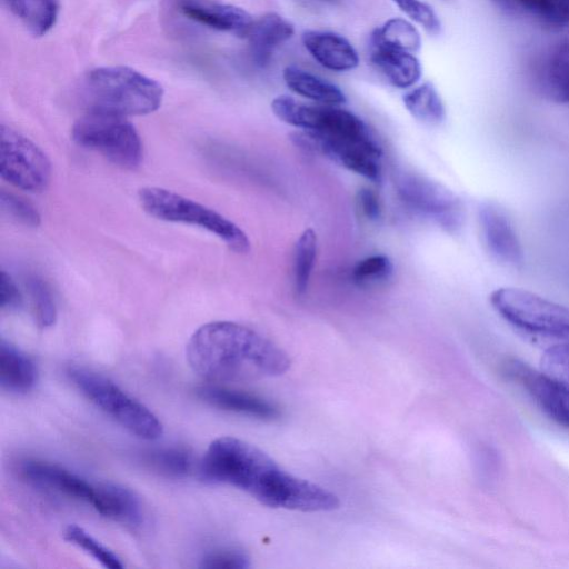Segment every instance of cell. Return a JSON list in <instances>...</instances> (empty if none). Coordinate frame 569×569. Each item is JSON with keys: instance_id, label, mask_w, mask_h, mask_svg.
Returning <instances> with one entry per match:
<instances>
[{"instance_id": "obj_1", "label": "cell", "mask_w": 569, "mask_h": 569, "mask_svg": "<svg viewBox=\"0 0 569 569\" xmlns=\"http://www.w3.org/2000/svg\"><path fill=\"white\" fill-rule=\"evenodd\" d=\"M200 473L210 482L236 487L270 508L326 512L340 505L330 490L293 476L263 450L236 437H220L209 445Z\"/></svg>"}, {"instance_id": "obj_36", "label": "cell", "mask_w": 569, "mask_h": 569, "mask_svg": "<svg viewBox=\"0 0 569 569\" xmlns=\"http://www.w3.org/2000/svg\"><path fill=\"white\" fill-rule=\"evenodd\" d=\"M357 202L361 212L370 220L380 217L381 208L377 194L370 189L363 188L358 191Z\"/></svg>"}, {"instance_id": "obj_38", "label": "cell", "mask_w": 569, "mask_h": 569, "mask_svg": "<svg viewBox=\"0 0 569 569\" xmlns=\"http://www.w3.org/2000/svg\"><path fill=\"white\" fill-rule=\"evenodd\" d=\"M7 8L16 17L22 19L23 17V1L22 0H2Z\"/></svg>"}, {"instance_id": "obj_21", "label": "cell", "mask_w": 569, "mask_h": 569, "mask_svg": "<svg viewBox=\"0 0 569 569\" xmlns=\"http://www.w3.org/2000/svg\"><path fill=\"white\" fill-rule=\"evenodd\" d=\"M37 380L33 361L16 346L1 340L0 343V385L11 392H26Z\"/></svg>"}, {"instance_id": "obj_17", "label": "cell", "mask_w": 569, "mask_h": 569, "mask_svg": "<svg viewBox=\"0 0 569 569\" xmlns=\"http://www.w3.org/2000/svg\"><path fill=\"white\" fill-rule=\"evenodd\" d=\"M293 26L278 13H267L253 20L246 37L252 61L264 67L274 50L292 37Z\"/></svg>"}, {"instance_id": "obj_18", "label": "cell", "mask_w": 569, "mask_h": 569, "mask_svg": "<svg viewBox=\"0 0 569 569\" xmlns=\"http://www.w3.org/2000/svg\"><path fill=\"white\" fill-rule=\"evenodd\" d=\"M370 61L385 79L397 88L413 86L421 76V66L413 53L370 41Z\"/></svg>"}, {"instance_id": "obj_7", "label": "cell", "mask_w": 569, "mask_h": 569, "mask_svg": "<svg viewBox=\"0 0 569 569\" xmlns=\"http://www.w3.org/2000/svg\"><path fill=\"white\" fill-rule=\"evenodd\" d=\"M490 303L507 322L522 331L569 341V308L562 305L513 287L493 290Z\"/></svg>"}, {"instance_id": "obj_26", "label": "cell", "mask_w": 569, "mask_h": 569, "mask_svg": "<svg viewBox=\"0 0 569 569\" xmlns=\"http://www.w3.org/2000/svg\"><path fill=\"white\" fill-rule=\"evenodd\" d=\"M64 539L83 550L103 567L109 569H121V559L111 549L98 541L93 536L77 525H69L63 532Z\"/></svg>"}, {"instance_id": "obj_28", "label": "cell", "mask_w": 569, "mask_h": 569, "mask_svg": "<svg viewBox=\"0 0 569 569\" xmlns=\"http://www.w3.org/2000/svg\"><path fill=\"white\" fill-rule=\"evenodd\" d=\"M146 459L154 470L171 477L186 476L192 466L191 455L186 449L177 447L153 450Z\"/></svg>"}, {"instance_id": "obj_30", "label": "cell", "mask_w": 569, "mask_h": 569, "mask_svg": "<svg viewBox=\"0 0 569 569\" xmlns=\"http://www.w3.org/2000/svg\"><path fill=\"white\" fill-rule=\"evenodd\" d=\"M1 210L12 220L30 228H36L41 222V216L37 208L24 198L12 192H0Z\"/></svg>"}, {"instance_id": "obj_22", "label": "cell", "mask_w": 569, "mask_h": 569, "mask_svg": "<svg viewBox=\"0 0 569 569\" xmlns=\"http://www.w3.org/2000/svg\"><path fill=\"white\" fill-rule=\"evenodd\" d=\"M283 80L292 92L315 102L327 106L346 102V96L339 87L296 66L283 70Z\"/></svg>"}, {"instance_id": "obj_14", "label": "cell", "mask_w": 569, "mask_h": 569, "mask_svg": "<svg viewBox=\"0 0 569 569\" xmlns=\"http://www.w3.org/2000/svg\"><path fill=\"white\" fill-rule=\"evenodd\" d=\"M197 395L212 407L260 420H274L281 415L277 406L261 397L216 383L199 387Z\"/></svg>"}, {"instance_id": "obj_32", "label": "cell", "mask_w": 569, "mask_h": 569, "mask_svg": "<svg viewBox=\"0 0 569 569\" xmlns=\"http://www.w3.org/2000/svg\"><path fill=\"white\" fill-rule=\"evenodd\" d=\"M392 272V263L387 256L373 254L359 261L352 270V277L358 283H369L383 280Z\"/></svg>"}, {"instance_id": "obj_37", "label": "cell", "mask_w": 569, "mask_h": 569, "mask_svg": "<svg viewBox=\"0 0 569 569\" xmlns=\"http://www.w3.org/2000/svg\"><path fill=\"white\" fill-rule=\"evenodd\" d=\"M493 4L508 16H519L523 13L517 0H491Z\"/></svg>"}, {"instance_id": "obj_27", "label": "cell", "mask_w": 569, "mask_h": 569, "mask_svg": "<svg viewBox=\"0 0 569 569\" xmlns=\"http://www.w3.org/2000/svg\"><path fill=\"white\" fill-rule=\"evenodd\" d=\"M22 21L28 30L37 37L44 36L56 24L58 18L57 0H22Z\"/></svg>"}, {"instance_id": "obj_16", "label": "cell", "mask_w": 569, "mask_h": 569, "mask_svg": "<svg viewBox=\"0 0 569 569\" xmlns=\"http://www.w3.org/2000/svg\"><path fill=\"white\" fill-rule=\"evenodd\" d=\"M180 10L199 24L240 37H246L253 21L246 10L231 4L184 1Z\"/></svg>"}, {"instance_id": "obj_3", "label": "cell", "mask_w": 569, "mask_h": 569, "mask_svg": "<svg viewBox=\"0 0 569 569\" xmlns=\"http://www.w3.org/2000/svg\"><path fill=\"white\" fill-rule=\"evenodd\" d=\"M87 109L123 117L144 116L158 110L162 86L124 66H104L90 70L82 82Z\"/></svg>"}, {"instance_id": "obj_19", "label": "cell", "mask_w": 569, "mask_h": 569, "mask_svg": "<svg viewBox=\"0 0 569 569\" xmlns=\"http://www.w3.org/2000/svg\"><path fill=\"white\" fill-rule=\"evenodd\" d=\"M538 88L552 102H569V33L548 52L538 77Z\"/></svg>"}, {"instance_id": "obj_25", "label": "cell", "mask_w": 569, "mask_h": 569, "mask_svg": "<svg viewBox=\"0 0 569 569\" xmlns=\"http://www.w3.org/2000/svg\"><path fill=\"white\" fill-rule=\"evenodd\" d=\"M317 253V236L312 229H306L295 246L293 276L298 295L306 292L313 270Z\"/></svg>"}, {"instance_id": "obj_15", "label": "cell", "mask_w": 569, "mask_h": 569, "mask_svg": "<svg viewBox=\"0 0 569 569\" xmlns=\"http://www.w3.org/2000/svg\"><path fill=\"white\" fill-rule=\"evenodd\" d=\"M302 43L312 58L326 69L348 71L359 63L353 46L338 33L308 30L302 34Z\"/></svg>"}, {"instance_id": "obj_31", "label": "cell", "mask_w": 569, "mask_h": 569, "mask_svg": "<svg viewBox=\"0 0 569 569\" xmlns=\"http://www.w3.org/2000/svg\"><path fill=\"white\" fill-rule=\"evenodd\" d=\"M541 369L569 386V341L549 347L541 358Z\"/></svg>"}, {"instance_id": "obj_35", "label": "cell", "mask_w": 569, "mask_h": 569, "mask_svg": "<svg viewBox=\"0 0 569 569\" xmlns=\"http://www.w3.org/2000/svg\"><path fill=\"white\" fill-rule=\"evenodd\" d=\"M22 295L14 280L6 271L0 274V307L12 311L22 307Z\"/></svg>"}, {"instance_id": "obj_10", "label": "cell", "mask_w": 569, "mask_h": 569, "mask_svg": "<svg viewBox=\"0 0 569 569\" xmlns=\"http://www.w3.org/2000/svg\"><path fill=\"white\" fill-rule=\"evenodd\" d=\"M503 373L520 386L550 419L569 428L568 385L517 359L503 365Z\"/></svg>"}, {"instance_id": "obj_13", "label": "cell", "mask_w": 569, "mask_h": 569, "mask_svg": "<svg viewBox=\"0 0 569 569\" xmlns=\"http://www.w3.org/2000/svg\"><path fill=\"white\" fill-rule=\"evenodd\" d=\"M20 469L30 482L84 501L92 508L97 503L100 482H90L70 470L46 461L26 460Z\"/></svg>"}, {"instance_id": "obj_12", "label": "cell", "mask_w": 569, "mask_h": 569, "mask_svg": "<svg viewBox=\"0 0 569 569\" xmlns=\"http://www.w3.org/2000/svg\"><path fill=\"white\" fill-rule=\"evenodd\" d=\"M478 220L483 241L493 259L505 267L520 269L525 254L507 212L495 202H482L478 209Z\"/></svg>"}, {"instance_id": "obj_8", "label": "cell", "mask_w": 569, "mask_h": 569, "mask_svg": "<svg viewBox=\"0 0 569 569\" xmlns=\"http://www.w3.org/2000/svg\"><path fill=\"white\" fill-rule=\"evenodd\" d=\"M0 174L28 192H41L51 179V162L29 138L13 128L0 126Z\"/></svg>"}, {"instance_id": "obj_11", "label": "cell", "mask_w": 569, "mask_h": 569, "mask_svg": "<svg viewBox=\"0 0 569 569\" xmlns=\"http://www.w3.org/2000/svg\"><path fill=\"white\" fill-rule=\"evenodd\" d=\"M296 140L302 143L308 142L309 146L350 171L372 181L380 180L381 168L379 159L382 150L377 140L369 142L338 140L307 130L298 133Z\"/></svg>"}, {"instance_id": "obj_34", "label": "cell", "mask_w": 569, "mask_h": 569, "mask_svg": "<svg viewBox=\"0 0 569 569\" xmlns=\"http://www.w3.org/2000/svg\"><path fill=\"white\" fill-rule=\"evenodd\" d=\"M201 568L244 569L250 567L249 556L236 548H222L210 551L200 560Z\"/></svg>"}, {"instance_id": "obj_24", "label": "cell", "mask_w": 569, "mask_h": 569, "mask_svg": "<svg viewBox=\"0 0 569 569\" xmlns=\"http://www.w3.org/2000/svg\"><path fill=\"white\" fill-rule=\"evenodd\" d=\"M370 41L415 53L421 46L418 30L407 20L391 18L377 28Z\"/></svg>"}, {"instance_id": "obj_33", "label": "cell", "mask_w": 569, "mask_h": 569, "mask_svg": "<svg viewBox=\"0 0 569 569\" xmlns=\"http://www.w3.org/2000/svg\"><path fill=\"white\" fill-rule=\"evenodd\" d=\"M393 3L411 20L419 23L423 29L437 34L441 30V22L432 8L421 0H392Z\"/></svg>"}, {"instance_id": "obj_39", "label": "cell", "mask_w": 569, "mask_h": 569, "mask_svg": "<svg viewBox=\"0 0 569 569\" xmlns=\"http://www.w3.org/2000/svg\"><path fill=\"white\" fill-rule=\"evenodd\" d=\"M310 1L319 2V3H333L337 0H310Z\"/></svg>"}, {"instance_id": "obj_5", "label": "cell", "mask_w": 569, "mask_h": 569, "mask_svg": "<svg viewBox=\"0 0 569 569\" xmlns=\"http://www.w3.org/2000/svg\"><path fill=\"white\" fill-rule=\"evenodd\" d=\"M68 376L82 395L130 433L146 440L162 435L158 417L107 377L77 366L69 368Z\"/></svg>"}, {"instance_id": "obj_29", "label": "cell", "mask_w": 569, "mask_h": 569, "mask_svg": "<svg viewBox=\"0 0 569 569\" xmlns=\"http://www.w3.org/2000/svg\"><path fill=\"white\" fill-rule=\"evenodd\" d=\"M34 319L39 327L48 328L57 320V307L48 284L38 277H31L27 282Z\"/></svg>"}, {"instance_id": "obj_23", "label": "cell", "mask_w": 569, "mask_h": 569, "mask_svg": "<svg viewBox=\"0 0 569 569\" xmlns=\"http://www.w3.org/2000/svg\"><path fill=\"white\" fill-rule=\"evenodd\" d=\"M406 109L417 120L437 124L445 119V107L442 100L430 82H425L403 96Z\"/></svg>"}, {"instance_id": "obj_2", "label": "cell", "mask_w": 569, "mask_h": 569, "mask_svg": "<svg viewBox=\"0 0 569 569\" xmlns=\"http://www.w3.org/2000/svg\"><path fill=\"white\" fill-rule=\"evenodd\" d=\"M186 357L192 370L211 382H242L283 375L288 355L257 331L231 321H213L190 337Z\"/></svg>"}, {"instance_id": "obj_20", "label": "cell", "mask_w": 569, "mask_h": 569, "mask_svg": "<svg viewBox=\"0 0 569 569\" xmlns=\"http://www.w3.org/2000/svg\"><path fill=\"white\" fill-rule=\"evenodd\" d=\"M93 509L104 517L131 527L139 526L143 520L139 497L129 488L113 482H100Z\"/></svg>"}, {"instance_id": "obj_9", "label": "cell", "mask_w": 569, "mask_h": 569, "mask_svg": "<svg viewBox=\"0 0 569 569\" xmlns=\"http://www.w3.org/2000/svg\"><path fill=\"white\" fill-rule=\"evenodd\" d=\"M400 199L412 210L436 221L443 229L455 231L463 221L459 198L446 187L427 178L406 173L397 181Z\"/></svg>"}, {"instance_id": "obj_4", "label": "cell", "mask_w": 569, "mask_h": 569, "mask_svg": "<svg viewBox=\"0 0 569 569\" xmlns=\"http://www.w3.org/2000/svg\"><path fill=\"white\" fill-rule=\"evenodd\" d=\"M138 198L143 211L158 220L207 230L237 253L250 250V241L240 227L202 203L160 187H143Z\"/></svg>"}, {"instance_id": "obj_6", "label": "cell", "mask_w": 569, "mask_h": 569, "mask_svg": "<svg viewBox=\"0 0 569 569\" xmlns=\"http://www.w3.org/2000/svg\"><path fill=\"white\" fill-rule=\"evenodd\" d=\"M71 136L78 146L99 152L120 168L134 170L143 160L141 138L127 117L87 109Z\"/></svg>"}]
</instances>
